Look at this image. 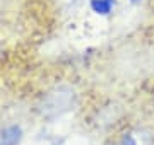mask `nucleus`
Masks as SVG:
<instances>
[{"label":"nucleus","instance_id":"nucleus-1","mask_svg":"<svg viewBox=\"0 0 154 145\" xmlns=\"http://www.w3.org/2000/svg\"><path fill=\"white\" fill-rule=\"evenodd\" d=\"M75 90L69 85H57L51 90H48L39 101L38 111L46 120H55L65 114L75 106Z\"/></svg>","mask_w":154,"mask_h":145},{"label":"nucleus","instance_id":"nucleus-2","mask_svg":"<svg viewBox=\"0 0 154 145\" xmlns=\"http://www.w3.org/2000/svg\"><path fill=\"white\" fill-rule=\"evenodd\" d=\"M118 145H152V135L146 128L128 130L120 138Z\"/></svg>","mask_w":154,"mask_h":145},{"label":"nucleus","instance_id":"nucleus-3","mask_svg":"<svg viewBox=\"0 0 154 145\" xmlns=\"http://www.w3.org/2000/svg\"><path fill=\"white\" fill-rule=\"evenodd\" d=\"M22 138V128L19 125H11L0 130V145H19Z\"/></svg>","mask_w":154,"mask_h":145}]
</instances>
